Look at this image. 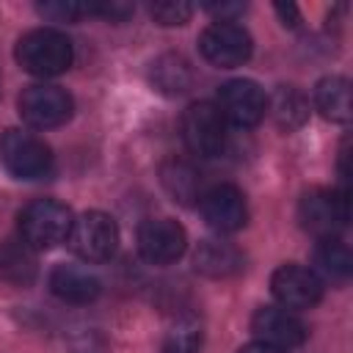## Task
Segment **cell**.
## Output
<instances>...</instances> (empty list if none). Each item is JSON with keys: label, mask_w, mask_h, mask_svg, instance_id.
<instances>
[{"label": "cell", "mask_w": 353, "mask_h": 353, "mask_svg": "<svg viewBox=\"0 0 353 353\" xmlns=\"http://www.w3.org/2000/svg\"><path fill=\"white\" fill-rule=\"evenodd\" d=\"M17 63L36 77H55L72 66V41L55 28H33L14 47Z\"/></svg>", "instance_id": "6da1fadb"}, {"label": "cell", "mask_w": 353, "mask_h": 353, "mask_svg": "<svg viewBox=\"0 0 353 353\" xmlns=\"http://www.w3.org/2000/svg\"><path fill=\"white\" fill-rule=\"evenodd\" d=\"M72 223L74 215L66 204L55 199H39L19 212V237L33 251H50L58 243H66Z\"/></svg>", "instance_id": "7a4b0ae2"}, {"label": "cell", "mask_w": 353, "mask_h": 353, "mask_svg": "<svg viewBox=\"0 0 353 353\" xmlns=\"http://www.w3.org/2000/svg\"><path fill=\"white\" fill-rule=\"evenodd\" d=\"M0 163L17 179H41L52 171V152L36 132L8 127L0 135Z\"/></svg>", "instance_id": "3957f363"}, {"label": "cell", "mask_w": 353, "mask_h": 353, "mask_svg": "<svg viewBox=\"0 0 353 353\" xmlns=\"http://www.w3.org/2000/svg\"><path fill=\"white\" fill-rule=\"evenodd\" d=\"M298 221L306 232L323 237H339V232L350 221V199L347 190L314 188L301 196L298 201Z\"/></svg>", "instance_id": "277c9868"}, {"label": "cell", "mask_w": 353, "mask_h": 353, "mask_svg": "<svg viewBox=\"0 0 353 353\" xmlns=\"http://www.w3.org/2000/svg\"><path fill=\"white\" fill-rule=\"evenodd\" d=\"M66 243L83 262H108L119 248V226L108 212L88 210L74 218Z\"/></svg>", "instance_id": "5b68a950"}, {"label": "cell", "mask_w": 353, "mask_h": 353, "mask_svg": "<svg viewBox=\"0 0 353 353\" xmlns=\"http://www.w3.org/2000/svg\"><path fill=\"white\" fill-rule=\"evenodd\" d=\"M19 116L28 127L33 130H52L61 127L63 121H69L74 102L66 94V88L52 85V83H33L28 88H22L19 99H17Z\"/></svg>", "instance_id": "8992f818"}, {"label": "cell", "mask_w": 353, "mask_h": 353, "mask_svg": "<svg viewBox=\"0 0 353 353\" xmlns=\"http://www.w3.org/2000/svg\"><path fill=\"white\" fill-rule=\"evenodd\" d=\"M185 146L199 157H215L226 146V119L212 102H193L182 113Z\"/></svg>", "instance_id": "52a82bcc"}, {"label": "cell", "mask_w": 353, "mask_h": 353, "mask_svg": "<svg viewBox=\"0 0 353 353\" xmlns=\"http://www.w3.org/2000/svg\"><path fill=\"white\" fill-rule=\"evenodd\" d=\"M199 50L204 61H210L218 69H234L243 66L251 58V36L237 22H212L199 36Z\"/></svg>", "instance_id": "ba28073f"}, {"label": "cell", "mask_w": 353, "mask_h": 353, "mask_svg": "<svg viewBox=\"0 0 353 353\" xmlns=\"http://www.w3.org/2000/svg\"><path fill=\"white\" fill-rule=\"evenodd\" d=\"M270 290H273V298L279 301V306L290 309V312L312 309L323 298V281L317 279V273L312 268H303L295 262H287L273 270Z\"/></svg>", "instance_id": "9c48e42d"}, {"label": "cell", "mask_w": 353, "mask_h": 353, "mask_svg": "<svg viewBox=\"0 0 353 353\" xmlns=\"http://www.w3.org/2000/svg\"><path fill=\"white\" fill-rule=\"evenodd\" d=\"M215 108L234 127H256L265 119L268 97L254 80L240 77V80H229L221 85Z\"/></svg>", "instance_id": "30bf717a"}, {"label": "cell", "mask_w": 353, "mask_h": 353, "mask_svg": "<svg viewBox=\"0 0 353 353\" xmlns=\"http://www.w3.org/2000/svg\"><path fill=\"white\" fill-rule=\"evenodd\" d=\"M188 248L185 229L171 218H149L138 226V254L152 265H171Z\"/></svg>", "instance_id": "8fae6325"}, {"label": "cell", "mask_w": 353, "mask_h": 353, "mask_svg": "<svg viewBox=\"0 0 353 353\" xmlns=\"http://www.w3.org/2000/svg\"><path fill=\"white\" fill-rule=\"evenodd\" d=\"M199 207H201V218L207 221V226L221 234L237 232L248 221L245 196L234 185H212L210 190L199 196Z\"/></svg>", "instance_id": "7c38bea8"}, {"label": "cell", "mask_w": 353, "mask_h": 353, "mask_svg": "<svg viewBox=\"0 0 353 353\" xmlns=\"http://www.w3.org/2000/svg\"><path fill=\"white\" fill-rule=\"evenodd\" d=\"M251 331L256 336V342L273 345L279 350H290L298 347L306 339V325L303 320L281 306H259L251 317Z\"/></svg>", "instance_id": "4fadbf2b"}, {"label": "cell", "mask_w": 353, "mask_h": 353, "mask_svg": "<svg viewBox=\"0 0 353 353\" xmlns=\"http://www.w3.org/2000/svg\"><path fill=\"white\" fill-rule=\"evenodd\" d=\"M50 290L66 303H91L99 295V279L77 265H58L50 273Z\"/></svg>", "instance_id": "5bb4252c"}, {"label": "cell", "mask_w": 353, "mask_h": 353, "mask_svg": "<svg viewBox=\"0 0 353 353\" xmlns=\"http://www.w3.org/2000/svg\"><path fill=\"white\" fill-rule=\"evenodd\" d=\"M193 265L199 273L210 276V279H226L234 276L243 268V254L223 240H201L196 254H193Z\"/></svg>", "instance_id": "9a60e30c"}, {"label": "cell", "mask_w": 353, "mask_h": 353, "mask_svg": "<svg viewBox=\"0 0 353 353\" xmlns=\"http://www.w3.org/2000/svg\"><path fill=\"white\" fill-rule=\"evenodd\" d=\"M314 273L320 281L345 284L353 273V256L347 243H342L339 237H323L314 248Z\"/></svg>", "instance_id": "2e32d148"}, {"label": "cell", "mask_w": 353, "mask_h": 353, "mask_svg": "<svg viewBox=\"0 0 353 353\" xmlns=\"http://www.w3.org/2000/svg\"><path fill=\"white\" fill-rule=\"evenodd\" d=\"M314 108L334 124L350 121V83L342 74H328L314 85Z\"/></svg>", "instance_id": "e0dca14e"}, {"label": "cell", "mask_w": 353, "mask_h": 353, "mask_svg": "<svg viewBox=\"0 0 353 353\" xmlns=\"http://www.w3.org/2000/svg\"><path fill=\"white\" fill-rule=\"evenodd\" d=\"M0 276L19 287L36 279V251L22 237H8L0 243Z\"/></svg>", "instance_id": "ac0fdd59"}, {"label": "cell", "mask_w": 353, "mask_h": 353, "mask_svg": "<svg viewBox=\"0 0 353 353\" xmlns=\"http://www.w3.org/2000/svg\"><path fill=\"white\" fill-rule=\"evenodd\" d=\"M152 85L168 97H176V94H185L190 88V66L182 55H160L157 61H152Z\"/></svg>", "instance_id": "d6986e66"}, {"label": "cell", "mask_w": 353, "mask_h": 353, "mask_svg": "<svg viewBox=\"0 0 353 353\" xmlns=\"http://www.w3.org/2000/svg\"><path fill=\"white\" fill-rule=\"evenodd\" d=\"M268 108L273 110L276 121H279L281 127H287V130H292V127L303 124L306 110H309L306 99H303V97H301V94H298L292 85H281V88L276 91L273 102H268Z\"/></svg>", "instance_id": "ffe728a7"}, {"label": "cell", "mask_w": 353, "mask_h": 353, "mask_svg": "<svg viewBox=\"0 0 353 353\" xmlns=\"http://www.w3.org/2000/svg\"><path fill=\"white\" fill-rule=\"evenodd\" d=\"M163 185H165L168 193L176 196L179 201H190V199H196L199 176H196V171H193L188 163L171 160V163L163 168Z\"/></svg>", "instance_id": "44dd1931"}, {"label": "cell", "mask_w": 353, "mask_h": 353, "mask_svg": "<svg viewBox=\"0 0 353 353\" xmlns=\"http://www.w3.org/2000/svg\"><path fill=\"white\" fill-rule=\"evenodd\" d=\"M201 347V325L190 317L179 320L163 339V353H199Z\"/></svg>", "instance_id": "7402d4cb"}, {"label": "cell", "mask_w": 353, "mask_h": 353, "mask_svg": "<svg viewBox=\"0 0 353 353\" xmlns=\"http://www.w3.org/2000/svg\"><path fill=\"white\" fill-rule=\"evenodd\" d=\"M149 14L157 25H165V28H174V25H185L193 14V6L190 3H182V0H163V3H152L149 6Z\"/></svg>", "instance_id": "603a6c76"}, {"label": "cell", "mask_w": 353, "mask_h": 353, "mask_svg": "<svg viewBox=\"0 0 353 353\" xmlns=\"http://www.w3.org/2000/svg\"><path fill=\"white\" fill-rule=\"evenodd\" d=\"M36 11L50 22H74L85 14V3L74 0H58V3H39Z\"/></svg>", "instance_id": "cb8c5ba5"}, {"label": "cell", "mask_w": 353, "mask_h": 353, "mask_svg": "<svg viewBox=\"0 0 353 353\" xmlns=\"http://www.w3.org/2000/svg\"><path fill=\"white\" fill-rule=\"evenodd\" d=\"M85 14H97L108 22H124L130 14H132V6L130 3H121V0H110V3H88L85 6Z\"/></svg>", "instance_id": "d4e9b609"}, {"label": "cell", "mask_w": 353, "mask_h": 353, "mask_svg": "<svg viewBox=\"0 0 353 353\" xmlns=\"http://www.w3.org/2000/svg\"><path fill=\"white\" fill-rule=\"evenodd\" d=\"M105 350V342L97 331H80L74 339H72V353H102Z\"/></svg>", "instance_id": "484cf974"}, {"label": "cell", "mask_w": 353, "mask_h": 353, "mask_svg": "<svg viewBox=\"0 0 353 353\" xmlns=\"http://www.w3.org/2000/svg\"><path fill=\"white\" fill-rule=\"evenodd\" d=\"M273 11L279 14V19H281L284 28H298V25H301V11H298V6H292V3H276Z\"/></svg>", "instance_id": "4316f807"}, {"label": "cell", "mask_w": 353, "mask_h": 353, "mask_svg": "<svg viewBox=\"0 0 353 353\" xmlns=\"http://www.w3.org/2000/svg\"><path fill=\"white\" fill-rule=\"evenodd\" d=\"M237 353H287V350H279V347H273V345H265V342H251V345L240 347Z\"/></svg>", "instance_id": "83f0119b"}]
</instances>
